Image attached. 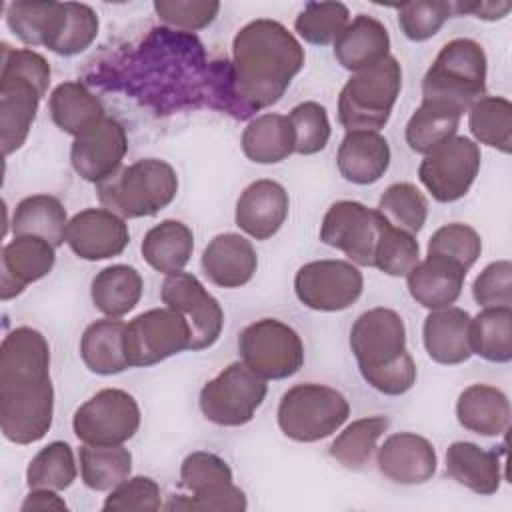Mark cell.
Wrapping results in <instances>:
<instances>
[{"mask_svg":"<svg viewBox=\"0 0 512 512\" xmlns=\"http://www.w3.org/2000/svg\"><path fill=\"white\" fill-rule=\"evenodd\" d=\"M304 66V48L288 28L270 18L242 26L232 42V62L210 64L208 100L234 118L276 104Z\"/></svg>","mask_w":512,"mask_h":512,"instance_id":"1","label":"cell"},{"mask_svg":"<svg viewBox=\"0 0 512 512\" xmlns=\"http://www.w3.org/2000/svg\"><path fill=\"white\" fill-rule=\"evenodd\" d=\"M50 346L30 326L10 330L0 346V428L14 444H34L52 426Z\"/></svg>","mask_w":512,"mask_h":512,"instance_id":"2","label":"cell"},{"mask_svg":"<svg viewBox=\"0 0 512 512\" xmlns=\"http://www.w3.org/2000/svg\"><path fill=\"white\" fill-rule=\"evenodd\" d=\"M350 348L362 378L378 392L400 396L416 382V364L406 350L402 316L392 308H372L356 318Z\"/></svg>","mask_w":512,"mask_h":512,"instance_id":"3","label":"cell"},{"mask_svg":"<svg viewBox=\"0 0 512 512\" xmlns=\"http://www.w3.org/2000/svg\"><path fill=\"white\" fill-rule=\"evenodd\" d=\"M48 86L50 64L42 54L2 44L0 142L4 156H10L26 142Z\"/></svg>","mask_w":512,"mask_h":512,"instance_id":"4","label":"cell"},{"mask_svg":"<svg viewBox=\"0 0 512 512\" xmlns=\"http://www.w3.org/2000/svg\"><path fill=\"white\" fill-rule=\"evenodd\" d=\"M100 204L120 218L154 216L178 192L176 170L160 158H142L122 166L96 184Z\"/></svg>","mask_w":512,"mask_h":512,"instance_id":"5","label":"cell"},{"mask_svg":"<svg viewBox=\"0 0 512 512\" xmlns=\"http://www.w3.org/2000/svg\"><path fill=\"white\" fill-rule=\"evenodd\" d=\"M486 54L470 38H456L442 46L422 80V100L468 112L486 92Z\"/></svg>","mask_w":512,"mask_h":512,"instance_id":"6","label":"cell"},{"mask_svg":"<svg viewBox=\"0 0 512 512\" xmlns=\"http://www.w3.org/2000/svg\"><path fill=\"white\" fill-rule=\"evenodd\" d=\"M402 88V68L394 56L354 72L338 98V120L348 130L378 132L390 120Z\"/></svg>","mask_w":512,"mask_h":512,"instance_id":"7","label":"cell"},{"mask_svg":"<svg viewBox=\"0 0 512 512\" xmlns=\"http://www.w3.org/2000/svg\"><path fill=\"white\" fill-rule=\"evenodd\" d=\"M278 426L296 442H316L334 434L350 416L342 392L324 384H296L278 404Z\"/></svg>","mask_w":512,"mask_h":512,"instance_id":"8","label":"cell"},{"mask_svg":"<svg viewBox=\"0 0 512 512\" xmlns=\"http://www.w3.org/2000/svg\"><path fill=\"white\" fill-rule=\"evenodd\" d=\"M180 486L192 496L172 498L166 510L242 512L248 506L244 492L232 482L230 466L212 452L198 450L182 460Z\"/></svg>","mask_w":512,"mask_h":512,"instance_id":"9","label":"cell"},{"mask_svg":"<svg viewBox=\"0 0 512 512\" xmlns=\"http://www.w3.org/2000/svg\"><path fill=\"white\" fill-rule=\"evenodd\" d=\"M242 362L264 380H282L296 374L304 364V344L298 332L276 320L260 318L238 336Z\"/></svg>","mask_w":512,"mask_h":512,"instance_id":"10","label":"cell"},{"mask_svg":"<svg viewBox=\"0 0 512 512\" xmlns=\"http://www.w3.org/2000/svg\"><path fill=\"white\" fill-rule=\"evenodd\" d=\"M266 392L268 384L262 376L244 362H232L202 386L198 404L206 420L218 426H242L254 418Z\"/></svg>","mask_w":512,"mask_h":512,"instance_id":"11","label":"cell"},{"mask_svg":"<svg viewBox=\"0 0 512 512\" xmlns=\"http://www.w3.org/2000/svg\"><path fill=\"white\" fill-rule=\"evenodd\" d=\"M192 332L182 314L172 308H152L124 326V354L128 366H154L182 350H190Z\"/></svg>","mask_w":512,"mask_h":512,"instance_id":"12","label":"cell"},{"mask_svg":"<svg viewBox=\"0 0 512 512\" xmlns=\"http://www.w3.org/2000/svg\"><path fill=\"white\" fill-rule=\"evenodd\" d=\"M72 428L84 444L120 446L140 428L138 402L126 390L104 388L74 412Z\"/></svg>","mask_w":512,"mask_h":512,"instance_id":"13","label":"cell"},{"mask_svg":"<svg viewBox=\"0 0 512 512\" xmlns=\"http://www.w3.org/2000/svg\"><path fill=\"white\" fill-rule=\"evenodd\" d=\"M480 170V148L466 136H452L424 154L418 178L438 202H456L474 184Z\"/></svg>","mask_w":512,"mask_h":512,"instance_id":"14","label":"cell"},{"mask_svg":"<svg viewBox=\"0 0 512 512\" xmlns=\"http://www.w3.org/2000/svg\"><path fill=\"white\" fill-rule=\"evenodd\" d=\"M386 218L356 200L334 202L320 224V240L344 252L354 264L374 266V250Z\"/></svg>","mask_w":512,"mask_h":512,"instance_id":"15","label":"cell"},{"mask_svg":"<svg viewBox=\"0 0 512 512\" xmlns=\"http://www.w3.org/2000/svg\"><path fill=\"white\" fill-rule=\"evenodd\" d=\"M362 272L346 260H314L294 276L296 298L318 312L350 308L362 294Z\"/></svg>","mask_w":512,"mask_h":512,"instance_id":"16","label":"cell"},{"mask_svg":"<svg viewBox=\"0 0 512 512\" xmlns=\"http://www.w3.org/2000/svg\"><path fill=\"white\" fill-rule=\"evenodd\" d=\"M162 302L182 314L190 326V350L210 348L222 332L224 312L218 300L188 272L168 274L160 290Z\"/></svg>","mask_w":512,"mask_h":512,"instance_id":"17","label":"cell"},{"mask_svg":"<svg viewBox=\"0 0 512 512\" xmlns=\"http://www.w3.org/2000/svg\"><path fill=\"white\" fill-rule=\"evenodd\" d=\"M126 152L128 138L124 126L104 116L74 138L70 162L80 178L98 184L122 168Z\"/></svg>","mask_w":512,"mask_h":512,"instance_id":"18","label":"cell"},{"mask_svg":"<svg viewBox=\"0 0 512 512\" xmlns=\"http://www.w3.org/2000/svg\"><path fill=\"white\" fill-rule=\"evenodd\" d=\"M128 242V224L106 208H86L68 220L66 244L82 260L114 258Z\"/></svg>","mask_w":512,"mask_h":512,"instance_id":"19","label":"cell"},{"mask_svg":"<svg viewBox=\"0 0 512 512\" xmlns=\"http://www.w3.org/2000/svg\"><path fill=\"white\" fill-rule=\"evenodd\" d=\"M56 252L50 242L38 236H14L0 256V298L10 300L24 288L52 270Z\"/></svg>","mask_w":512,"mask_h":512,"instance_id":"20","label":"cell"},{"mask_svg":"<svg viewBox=\"0 0 512 512\" xmlns=\"http://www.w3.org/2000/svg\"><path fill=\"white\" fill-rule=\"evenodd\" d=\"M378 470L396 484H424L436 472V450L430 440L414 432L390 434L378 448Z\"/></svg>","mask_w":512,"mask_h":512,"instance_id":"21","label":"cell"},{"mask_svg":"<svg viewBox=\"0 0 512 512\" xmlns=\"http://www.w3.org/2000/svg\"><path fill=\"white\" fill-rule=\"evenodd\" d=\"M290 200L282 184L256 180L244 188L236 202V226L256 240L272 238L288 216Z\"/></svg>","mask_w":512,"mask_h":512,"instance_id":"22","label":"cell"},{"mask_svg":"<svg viewBox=\"0 0 512 512\" xmlns=\"http://www.w3.org/2000/svg\"><path fill=\"white\" fill-rule=\"evenodd\" d=\"M258 268V256L250 240L226 232L214 236L202 252L206 278L220 288H240L248 284Z\"/></svg>","mask_w":512,"mask_h":512,"instance_id":"23","label":"cell"},{"mask_svg":"<svg viewBox=\"0 0 512 512\" xmlns=\"http://www.w3.org/2000/svg\"><path fill=\"white\" fill-rule=\"evenodd\" d=\"M466 272L464 266L448 258L428 254L406 274L408 292L428 310L452 306L462 292Z\"/></svg>","mask_w":512,"mask_h":512,"instance_id":"24","label":"cell"},{"mask_svg":"<svg viewBox=\"0 0 512 512\" xmlns=\"http://www.w3.org/2000/svg\"><path fill=\"white\" fill-rule=\"evenodd\" d=\"M470 314L456 306L432 310L422 326L428 356L444 366L462 364L472 356Z\"/></svg>","mask_w":512,"mask_h":512,"instance_id":"25","label":"cell"},{"mask_svg":"<svg viewBox=\"0 0 512 512\" xmlns=\"http://www.w3.org/2000/svg\"><path fill=\"white\" fill-rule=\"evenodd\" d=\"M338 172L352 184H374L390 166L388 140L378 132L354 130L346 132L336 156Z\"/></svg>","mask_w":512,"mask_h":512,"instance_id":"26","label":"cell"},{"mask_svg":"<svg viewBox=\"0 0 512 512\" xmlns=\"http://www.w3.org/2000/svg\"><path fill=\"white\" fill-rule=\"evenodd\" d=\"M68 16L66 2H10L6 6V24L12 34L28 46H46L52 50L60 38Z\"/></svg>","mask_w":512,"mask_h":512,"instance_id":"27","label":"cell"},{"mask_svg":"<svg viewBox=\"0 0 512 512\" xmlns=\"http://www.w3.org/2000/svg\"><path fill=\"white\" fill-rule=\"evenodd\" d=\"M390 36L386 26L368 14H358L334 42L338 64L350 72H360L388 56Z\"/></svg>","mask_w":512,"mask_h":512,"instance_id":"28","label":"cell"},{"mask_svg":"<svg viewBox=\"0 0 512 512\" xmlns=\"http://www.w3.org/2000/svg\"><path fill=\"white\" fill-rule=\"evenodd\" d=\"M460 426L480 436H500L510 424L508 396L490 384H472L464 388L456 402Z\"/></svg>","mask_w":512,"mask_h":512,"instance_id":"29","label":"cell"},{"mask_svg":"<svg viewBox=\"0 0 512 512\" xmlns=\"http://www.w3.org/2000/svg\"><path fill=\"white\" fill-rule=\"evenodd\" d=\"M446 474L468 490L490 496L500 488L502 464L494 450L474 442H452L446 450Z\"/></svg>","mask_w":512,"mask_h":512,"instance_id":"30","label":"cell"},{"mask_svg":"<svg viewBox=\"0 0 512 512\" xmlns=\"http://www.w3.org/2000/svg\"><path fill=\"white\" fill-rule=\"evenodd\" d=\"M124 326L118 318H102L84 330L80 358L90 372L110 376L130 368L124 354Z\"/></svg>","mask_w":512,"mask_h":512,"instance_id":"31","label":"cell"},{"mask_svg":"<svg viewBox=\"0 0 512 512\" xmlns=\"http://www.w3.org/2000/svg\"><path fill=\"white\" fill-rule=\"evenodd\" d=\"M68 216L64 204L50 194H34L20 200L12 216L14 236H38L54 248L66 242Z\"/></svg>","mask_w":512,"mask_h":512,"instance_id":"32","label":"cell"},{"mask_svg":"<svg viewBox=\"0 0 512 512\" xmlns=\"http://www.w3.org/2000/svg\"><path fill=\"white\" fill-rule=\"evenodd\" d=\"M144 260L162 274L182 272L194 250V234L180 220H162L144 234Z\"/></svg>","mask_w":512,"mask_h":512,"instance_id":"33","label":"cell"},{"mask_svg":"<svg viewBox=\"0 0 512 512\" xmlns=\"http://www.w3.org/2000/svg\"><path fill=\"white\" fill-rule=\"evenodd\" d=\"M142 276L128 264L102 268L92 280V302L108 318H120L136 308L142 298Z\"/></svg>","mask_w":512,"mask_h":512,"instance_id":"34","label":"cell"},{"mask_svg":"<svg viewBox=\"0 0 512 512\" xmlns=\"http://www.w3.org/2000/svg\"><path fill=\"white\" fill-rule=\"evenodd\" d=\"M242 152L256 164H278L294 152V132L288 116H256L242 132Z\"/></svg>","mask_w":512,"mask_h":512,"instance_id":"35","label":"cell"},{"mask_svg":"<svg viewBox=\"0 0 512 512\" xmlns=\"http://www.w3.org/2000/svg\"><path fill=\"white\" fill-rule=\"evenodd\" d=\"M52 122L74 138L104 118V106L82 82L58 84L48 100Z\"/></svg>","mask_w":512,"mask_h":512,"instance_id":"36","label":"cell"},{"mask_svg":"<svg viewBox=\"0 0 512 512\" xmlns=\"http://www.w3.org/2000/svg\"><path fill=\"white\" fill-rule=\"evenodd\" d=\"M460 112L432 100H422L406 124V144L418 154H428L444 140L456 136Z\"/></svg>","mask_w":512,"mask_h":512,"instance_id":"37","label":"cell"},{"mask_svg":"<svg viewBox=\"0 0 512 512\" xmlns=\"http://www.w3.org/2000/svg\"><path fill=\"white\" fill-rule=\"evenodd\" d=\"M472 354L496 364L512 360V310L484 308L470 320Z\"/></svg>","mask_w":512,"mask_h":512,"instance_id":"38","label":"cell"},{"mask_svg":"<svg viewBox=\"0 0 512 512\" xmlns=\"http://www.w3.org/2000/svg\"><path fill=\"white\" fill-rule=\"evenodd\" d=\"M82 482L96 492L116 488L130 476L132 454L120 446H92L84 444L78 452Z\"/></svg>","mask_w":512,"mask_h":512,"instance_id":"39","label":"cell"},{"mask_svg":"<svg viewBox=\"0 0 512 512\" xmlns=\"http://www.w3.org/2000/svg\"><path fill=\"white\" fill-rule=\"evenodd\" d=\"M472 136L504 154L512 150V104L502 96H482L468 110Z\"/></svg>","mask_w":512,"mask_h":512,"instance_id":"40","label":"cell"},{"mask_svg":"<svg viewBox=\"0 0 512 512\" xmlns=\"http://www.w3.org/2000/svg\"><path fill=\"white\" fill-rule=\"evenodd\" d=\"M386 416H368L348 424L332 442L330 454L344 468L362 470L370 464L378 438L388 430Z\"/></svg>","mask_w":512,"mask_h":512,"instance_id":"41","label":"cell"},{"mask_svg":"<svg viewBox=\"0 0 512 512\" xmlns=\"http://www.w3.org/2000/svg\"><path fill=\"white\" fill-rule=\"evenodd\" d=\"M76 480L74 452L68 442L56 440L44 446L28 464L26 484L30 490L48 488L64 490Z\"/></svg>","mask_w":512,"mask_h":512,"instance_id":"42","label":"cell"},{"mask_svg":"<svg viewBox=\"0 0 512 512\" xmlns=\"http://www.w3.org/2000/svg\"><path fill=\"white\" fill-rule=\"evenodd\" d=\"M394 228L418 234L428 218V202L424 194L410 182L390 184L376 208Z\"/></svg>","mask_w":512,"mask_h":512,"instance_id":"43","label":"cell"},{"mask_svg":"<svg viewBox=\"0 0 512 512\" xmlns=\"http://www.w3.org/2000/svg\"><path fill=\"white\" fill-rule=\"evenodd\" d=\"M350 24V10L342 2H308L296 16L294 28L300 38L314 46L334 44Z\"/></svg>","mask_w":512,"mask_h":512,"instance_id":"44","label":"cell"},{"mask_svg":"<svg viewBox=\"0 0 512 512\" xmlns=\"http://www.w3.org/2000/svg\"><path fill=\"white\" fill-rule=\"evenodd\" d=\"M418 262L420 246L416 236L394 228L386 220L374 250V268L388 276H406Z\"/></svg>","mask_w":512,"mask_h":512,"instance_id":"45","label":"cell"},{"mask_svg":"<svg viewBox=\"0 0 512 512\" xmlns=\"http://www.w3.org/2000/svg\"><path fill=\"white\" fill-rule=\"evenodd\" d=\"M294 132V152L296 154H316L326 148L330 140V120L328 112L318 102H302L288 114Z\"/></svg>","mask_w":512,"mask_h":512,"instance_id":"46","label":"cell"},{"mask_svg":"<svg viewBox=\"0 0 512 512\" xmlns=\"http://www.w3.org/2000/svg\"><path fill=\"white\" fill-rule=\"evenodd\" d=\"M482 252L480 234L462 222L440 226L428 240V254L448 258L466 270L478 260Z\"/></svg>","mask_w":512,"mask_h":512,"instance_id":"47","label":"cell"},{"mask_svg":"<svg viewBox=\"0 0 512 512\" xmlns=\"http://www.w3.org/2000/svg\"><path fill=\"white\" fill-rule=\"evenodd\" d=\"M396 10H398L400 30L412 42H424L434 34H438V30L454 12L450 2H430V0L406 2Z\"/></svg>","mask_w":512,"mask_h":512,"instance_id":"48","label":"cell"},{"mask_svg":"<svg viewBox=\"0 0 512 512\" xmlns=\"http://www.w3.org/2000/svg\"><path fill=\"white\" fill-rule=\"evenodd\" d=\"M68 16L64 30L50 52L60 56H74L84 52L98 36V14L92 6L80 2H66Z\"/></svg>","mask_w":512,"mask_h":512,"instance_id":"49","label":"cell"},{"mask_svg":"<svg viewBox=\"0 0 512 512\" xmlns=\"http://www.w3.org/2000/svg\"><path fill=\"white\" fill-rule=\"evenodd\" d=\"M160 486L150 476H134L120 482L106 496L102 510L118 512V510H136V512H154L160 510Z\"/></svg>","mask_w":512,"mask_h":512,"instance_id":"50","label":"cell"},{"mask_svg":"<svg viewBox=\"0 0 512 512\" xmlns=\"http://www.w3.org/2000/svg\"><path fill=\"white\" fill-rule=\"evenodd\" d=\"M154 10L168 26L194 32L202 30L218 16L220 2L214 0H156Z\"/></svg>","mask_w":512,"mask_h":512,"instance_id":"51","label":"cell"},{"mask_svg":"<svg viewBox=\"0 0 512 512\" xmlns=\"http://www.w3.org/2000/svg\"><path fill=\"white\" fill-rule=\"evenodd\" d=\"M472 296L482 308L512 306V264L498 260L488 264L472 284Z\"/></svg>","mask_w":512,"mask_h":512,"instance_id":"52","label":"cell"},{"mask_svg":"<svg viewBox=\"0 0 512 512\" xmlns=\"http://www.w3.org/2000/svg\"><path fill=\"white\" fill-rule=\"evenodd\" d=\"M510 2H470V4H452V10L460 14H472L482 20H500L510 12Z\"/></svg>","mask_w":512,"mask_h":512,"instance_id":"53","label":"cell"},{"mask_svg":"<svg viewBox=\"0 0 512 512\" xmlns=\"http://www.w3.org/2000/svg\"><path fill=\"white\" fill-rule=\"evenodd\" d=\"M22 512H32V510H68L66 502L56 494V490L48 488H34L24 502L20 504Z\"/></svg>","mask_w":512,"mask_h":512,"instance_id":"54","label":"cell"}]
</instances>
